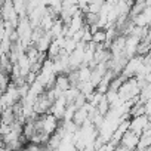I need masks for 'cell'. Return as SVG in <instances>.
Instances as JSON below:
<instances>
[{
	"instance_id": "obj_2",
	"label": "cell",
	"mask_w": 151,
	"mask_h": 151,
	"mask_svg": "<svg viewBox=\"0 0 151 151\" xmlns=\"http://www.w3.org/2000/svg\"><path fill=\"white\" fill-rule=\"evenodd\" d=\"M150 126V120L147 117V114L142 116H135V119L132 122H129V130L141 135L142 132H145V129Z\"/></svg>"
},
{
	"instance_id": "obj_1",
	"label": "cell",
	"mask_w": 151,
	"mask_h": 151,
	"mask_svg": "<svg viewBox=\"0 0 151 151\" xmlns=\"http://www.w3.org/2000/svg\"><path fill=\"white\" fill-rule=\"evenodd\" d=\"M142 62H144V58L142 56H133V58H130L126 62L124 68H123V76H124V77H132V76H136L138 71H139V68H141V65H142Z\"/></svg>"
},
{
	"instance_id": "obj_4",
	"label": "cell",
	"mask_w": 151,
	"mask_h": 151,
	"mask_svg": "<svg viewBox=\"0 0 151 151\" xmlns=\"http://www.w3.org/2000/svg\"><path fill=\"white\" fill-rule=\"evenodd\" d=\"M92 42L95 45H102L107 42V31L105 30H96L95 33H92Z\"/></svg>"
},
{
	"instance_id": "obj_3",
	"label": "cell",
	"mask_w": 151,
	"mask_h": 151,
	"mask_svg": "<svg viewBox=\"0 0 151 151\" xmlns=\"http://www.w3.org/2000/svg\"><path fill=\"white\" fill-rule=\"evenodd\" d=\"M120 144H122V147H123L126 151H127V150H135V148L138 147V144H139V135L135 133V132H132V130H127V132L122 136Z\"/></svg>"
},
{
	"instance_id": "obj_5",
	"label": "cell",
	"mask_w": 151,
	"mask_h": 151,
	"mask_svg": "<svg viewBox=\"0 0 151 151\" xmlns=\"http://www.w3.org/2000/svg\"><path fill=\"white\" fill-rule=\"evenodd\" d=\"M139 98L142 99V102H147V101L151 98V82H150V83H145V86L141 88V91H139Z\"/></svg>"
}]
</instances>
